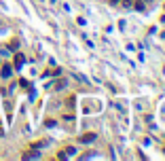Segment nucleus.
<instances>
[{
    "label": "nucleus",
    "instance_id": "5",
    "mask_svg": "<svg viewBox=\"0 0 165 161\" xmlns=\"http://www.w3.org/2000/svg\"><path fill=\"white\" fill-rule=\"evenodd\" d=\"M110 2H117V0H110Z\"/></svg>",
    "mask_w": 165,
    "mask_h": 161
},
{
    "label": "nucleus",
    "instance_id": "1",
    "mask_svg": "<svg viewBox=\"0 0 165 161\" xmlns=\"http://www.w3.org/2000/svg\"><path fill=\"white\" fill-rule=\"evenodd\" d=\"M93 140H95V134H85V136H81V142H85V144L87 142H93Z\"/></svg>",
    "mask_w": 165,
    "mask_h": 161
},
{
    "label": "nucleus",
    "instance_id": "2",
    "mask_svg": "<svg viewBox=\"0 0 165 161\" xmlns=\"http://www.w3.org/2000/svg\"><path fill=\"white\" fill-rule=\"evenodd\" d=\"M11 72H13V70H11V66L6 64V66L2 68V72H0V74H2V79H9V77H11Z\"/></svg>",
    "mask_w": 165,
    "mask_h": 161
},
{
    "label": "nucleus",
    "instance_id": "3",
    "mask_svg": "<svg viewBox=\"0 0 165 161\" xmlns=\"http://www.w3.org/2000/svg\"><path fill=\"white\" fill-rule=\"evenodd\" d=\"M23 62H26V57H23V55H21V53H17V55H15V66H17V68H19V66H21V64H23Z\"/></svg>",
    "mask_w": 165,
    "mask_h": 161
},
{
    "label": "nucleus",
    "instance_id": "4",
    "mask_svg": "<svg viewBox=\"0 0 165 161\" xmlns=\"http://www.w3.org/2000/svg\"><path fill=\"white\" fill-rule=\"evenodd\" d=\"M0 136H2V125H0Z\"/></svg>",
    "mask_w": 165,
    "mask_h": 161
}]
</instances>
